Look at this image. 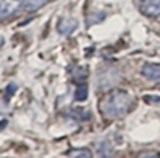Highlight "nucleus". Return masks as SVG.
Listing matches in <instances>:
<instances>
[{
	"label": "nucleus",
	"instance_id": "f257e3e1",
	"mask_svg": "<svg viewBox=\"0 0 160 158\" xmlns=\"http://www.w3.org/2000/svg\"><path fill=\"white\" fill-rule=\"evenodd\" d=\"M135 107V99L125 89H114L108 93L99 102V110L102 117L115 120V118H123L127 113L131 112Z\"/></svg>",
	"mask_w": 160,
	"mask_h": 158
},
{
	"label": "nucleus",
	"instance_id": "f03ea898",
	"mask_svg": "<svg viewBox=\"0 0 160 158\" xmlns=\"http://www.w3.org/2000/svg\"><path fill=\"white\" fill-rule=\"evenodd\" d=\"M24 7V0H0V21L13 18Z\"/></svg>",
	"mask_w": 160,
	"mask_h": 158
},
{
	"label": "nucleus",
	"instance_id": "7ed1b4c3",
	"mask_svg": "<svg viewBox=\"0 0 160 158\" xmlns=\"http://www.w3.org/2000/svg\"><path fill=\"white\" fill-rule=\"evenodd\" d=\"M141 11L146 16H160V0H141Z\"/></svg>",
	"mask_w": 160,
	"mask_h": 158
},
{
	"label": "nucleus",
	"instance_id": "20e7f679",
	"mask_svg": "<svg viewBox=\"0 0 160 158\" xmlns=\"http://www.w3.org/2000/svg\"><path fill=\"white\" fill-rule=\"evenodd\" d=\"M141 74L151 82H160V64H152V62L144 64Z\"/></svg>",
	"mask_w": 160,
	"mask_h": 158
},
{
	"label": "nucleus",
	"instance_id": "39448f33",
	"mask_svg": "<svg viewBox=\"0 0 160 158\" xmlns=\"http://www.w3.org/2000/svg\"><path fill=\"white\" fill-rule=\"evenodd\" d=\"M48 0H24V8L28 11H35L38 8H42L43 5H47Z\"/></svg>",
	"mask_w": 160,
	"mask_h": 158
},
{
	"label": "nucleus",
	"instance_id": "423d86ee",
	"mask_svg": "<svg viewBox=\"0 0 160 158\" xmlns=\"http://www.w3.org/2000/svg\"><path fill=\"white\" fill-rule=\"evenodd\" d=\"M68 156H82V158H90L91 152L88 149H74L68 152Z\"/></svg>",
	"mask_w": 160,
	"mask_h": 158
},
{
	"label": "nucleus",
	"instance_id": "0eeeda50",
	"mask_svg": "<svg viewBox=\"0 0 160 158\" xmlns=\"http://www.w3.org/2000/svg\"><path fill=\"white\" fill-rule=\"evenodd\" d=\"M87 85H80L78 89H77V94H75V99L77 101H85L87 96H88V91H87Z\"/></svg>",
	"mask_w": 160,
	"mask_h": 158
},
{
	"label": "nucleus",
	"instance_id": "6e6552de",
	"mask_svg": "<svg viewBox=\"0 0 160 158\" xmlns=\"http://www.w3.org/2000/svg\"><path fill=\"white\" fill-rule=\"evenodd\" d=\"M144 99L146 102H160V98H154V96H146Z\"/></svg>",
	"mask_w": 160,
	"mask_h": 158
},
{
	"label": "nucleus",
	"instance_id": "1a4fd4ad",
	"mask_svg": "<svg viewBox=\"0 0 160 158\" xmlns=\"http://www.w3.org/2000/svg\"><path fill=\"white\" fill-rule=\"evenodd\" d=\"M2 45H3V38H0V48H2Z\"/></svg>",
	"mask_w": 160,
	"mask_h": 158
}]
</instances>
